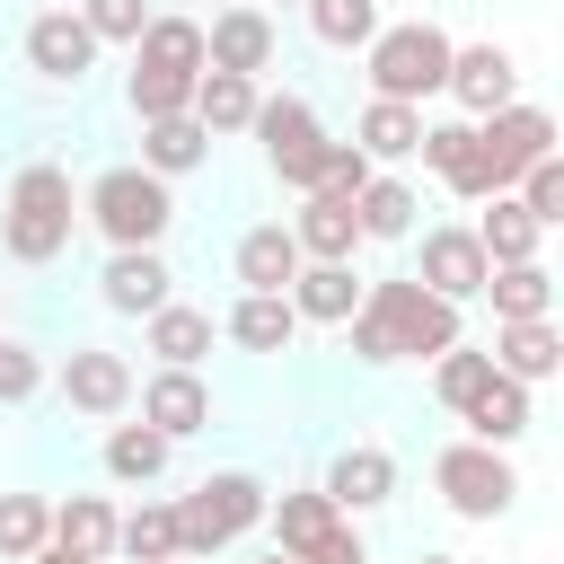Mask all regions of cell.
Wrapping results in <instances>:
<instances>
[{
  "label": "cell",
  "instance_id": "cell-18",
  "mask_svg": "<svg viewBox=\"0 0 564 564\" xmlns=\"http://www.w3.org/2000/svg\"><path fill=\"white\" fill-rule=\"evenodd\" d=\"M335 511H379L388 494H397V458L388 449H370V441H352V449H335L326 458V485H317Z\"/></svg>",
  "mask_w": 564,
  "mask_h": 564
},
{
  "label": "cell",
  "instance_id": "cell-49",
  "mask_svg": "<svg viewBox=\"0 0 564 564\" xmlns=\"http://www.w3.org/2000/svg\"><path fill=\"white\" fill-rule=\"evenodd\" d=\"M256 9H273V0H256Z\"/></svg>",
  "mask_w": 564,
  "mask_h": 564
},
{
  "label": "cell",
  "instance_id": "cell-17",
  "mask_svg": "<svg viewBox=\"0 0 564 564\" xmlns=\"http://www.w3.org/2000/svg\"><path fill=\"white\" fill-rule=\"evenodd\" d=\"M449 97H458L467 123H476V115H494V106L520 97V62H511L502 44H458V53H449Z\"/></svg>",
  "mask_w": 564,
  "mask_h": 564
},
{
  "label": "cell",
  "instance_id": "cell-25",
  "mask_svg": "<svg viewBox=\"0 0 564 564\" xmlns=\"http://www.w3.org/2000/svg\"><path fill=\"white\" fill-rule=\"evenodd\" d=\"M220 326H229V344H247V352H291L300 308H291L282 291H238V308H229Z\"/></svg>",
  "mask_w": 564,
  "mask_h": 564
},
{
  "label": "cell",
  "instance_id": "cell-26",
  "mask_svg": "<svg viewBox=\"0 0 564 564\" xmlns=\"http://www.w3.org/2000/svg\"><path fill=\"white\" fill-rule=\"evenodd\" d=\"M476 300H494V326H511V317H546V308H555V273H546L538 256H529V264H494Z\"/></svg>",
  "mask_w": 564,
  "mask_h": 564
},
{
  "label": "cell",
  "instance_id": "cell-30",
  "mask_svg": "<svg viewBox=\"0 0 564 564\" xmlns=\"http://www.w3.org/2000/svg\"><path fill=\"white\" fill-rule=\"evenodd\" d=\"M53 546H70V555H115V502L106 494H70V502H53Z\"/></svg>",
  "mask_w": 564,
  "mask_h": 564
},
{
  "label": "cell",
  "instance_id": "cell-5",
  "mask_svg": "<svg viewBox=\"0 0 564 564\" xmlns=\"http://www.w3.org/2000/svg\"><path fill=\"white\" fill-rule=\"evenodd\" d=\"M88 220H97L106 247H159V238L176 229V194H167V176H150V167L132 159V167H106V176L88 185Z\"/></svg>",
  "mask_w": 564,
  "mask_h": 564
},
{
  "label": "cell",
  "instance_id": "cell-33",
  "mask_svg": "<svg viewBox=\"0 0 564 564\" xmlns=\"http://www.w3.org/2000/svg\"><path fill=\"white\" fill-rule=\"evenodd\" d=\"M132 62L194 79V70H203V26H194V18H150V26H141V44H132Z\"/></svg>",
  "mask_w": 564,
  "mask_h": 564
},
{
  "label": "cell",
  "instance_id": "cell-43",
  "mask_svg": "<svg viewBox=\"0 0 564 564\" xmlns=\"http://www.w3.org/2000/svg\"><path fill=\"white\" fill-rule=\"evenodd\" d=\"M370 176H379V167H370L352 141H335V150H326V167H317V185H326V194H361Z\"/></svg>",
  "mask_w": 564,
  "mask_h": 564
},
{
  "label": "cell",
  "instance_id": "cell-29",
  "mask_svg": "<svg viewBox=\"0 0 564 564\" xmlns=\"http://www.w3.org/2000/svg\"><path fill=\"white\" fill-rule=\"evenodd\" d=\"M141 326H150V352H159V361H176V370H194V361L212 352V308L167 300V308H150Z\"/></svg>",
  "mask_w": 564,
  "mask_h": 564
},
{
  "label": "cell",
  "instance_id": "cell-4",
  "mask_svg": "<svg viewBox=\"0 0 564 564\" xmlns=\"http://www.w3.org/2000/svg\"><path fill=\"white\" fill-rule=\"evenodd\" d=\"M264 476H247V467H220V476H203L185 502H176V555H220V546H238L256 520H264Z\"/></svg>",
  "mask_w": 564,
  "mask_h": 564
},
{
  "label": "cell",
  "instance_id": "cell-38",
  "mask_svg": "<svg viewBox=\"0 0 564 564\" xmlns=\"http://www.w3.org/2000/svg\"><path fill=\"white\" fill-rule=\"evenodd\" d=\"M194 79H203V70H194ZM194 79H176V70H150V62H132L123 97H132V115L150 123V115H185V106H194Z\"/></svg>",
  "mask_w": 564,
  "mask_h": 564
},
{
  "label": "cell",
  "instance_id": "cell-22",
  "mask_svg": "<svg viewBox=\"0 0 564 564\" xmlns=\"http://www.w3.org/2000/svg\"><path fill=\"white\" fill-rule=\"evenodd\" d=\"M414 141H423V106L370 97V106L352 115V150H361L370 167H388V159H414Z\"/></svg>",
  "mask_w": 564,
  "mask_h": 564
},
{
  "label": "cell",
  "instance_id": "cell-44",
  "mask_svg": "<svg viewBox=\"0 0 564 564\" xmlns=\"http://www.w3.org/2000/svg\"><path fill=\"white\" fill-rule=\"evenodd\" d=\"M300 564H370V555H361V538H352V520H335V529H326V538H317V546H308Z\"/></svg>",
  "mask_w": 564,
  "mask_h": 564
},
{
  "label": "cell",
  "instance_id": "cell-10",
  "mask_svg": "<svg viewBox=\"0 0 564 564\" xmlns=\"http://www.w3.org/2000/svg\"><path fill=\"white\" fill-rule=\"evenodd\" d=\"M485 273H494V264H485L476 229H458V220L423 229V256H414V282H423V291H441V300H458V308H467V300L485 291Z\"/></svg>",
  "mask_w": 564,
  "mask_h": 564
},
{
  "label": "cell",
  "instance_id": "cell-32",
  "mask_svg": "<svg viewBox=\"0 0 564 564\" xmlns=\"http://www.w3.org/2000/svg\"><path fill=\"white\" fill-rule=\"evenodd\" d=\"M264 520H273V546L300 564V555H308V546H317V538H326L344 511H335L326 494H282V502H264Z\"/></svg>",
  "mask_w": 564,
  "mask_h": 564
},
{
  "label": "cell",
  "instance_id": "cell-37",
  "mask_svg": "<svg viewBox=\"0 0 564 564\" xmlns=\"http://www.w3.org/2000/svg\"><path fill=\"white\" fill-rule=\"evenodd\" d=\"M115 555H132V564L176 555V502H141V511H123V520H115Z\"/></svg>",
  "mask_w": 564,
  "mask_h": 564
},
{
  "label": "cell",
  "instance_id": "cell-15",
  "mask_svg": "<svg viewBox=\"0 0 564 564\" xmlns=\"http://www.w3.org/2000/svg\"><path fill=\"white\" fill-rule=\"evenodd\" d=\"M414 159L458 194V203H485L494 194V176H485V150H476V123L467 115H449V123H423V141H414Z\"/></svg>",
  "mask_w": 564,
  "mask_h": 564
},
{
  "label": "cell",
  "instance_id": "cell-27",
  "mask_svg": "<svg viewBox=\"0 0 564 564\" xmlns=\"http://www.w3.org/2000/svg\"><path fill=\"white\" fill-rule=\"evenodd\" d=\"M291 273H300V238L282 220H264V229L238 238V282L247 291H291Z\"/></svg>",
  "mask_w": 564,
  "mask_h": 564
},
{
  "label": "cell",
  "instance_id": "cell-47",
  "mask_svg": "<svg viewBox=\"0 0 564 564\" xmlns=\"http://www.w3.org/2000/svg\"><path fill=\"white\" fill-rule=\"evenodd\" d=\"M414 564H458V555H414Z\"/></svg>",
  "mask_w": 564,
  "mask_h": 564
},
{
  "label": "cell",
  "instance_id": "cell-21",
  "mask_svg": "<svg viewBox=\"0 0 564 564\" xmlns=\"http://www.w3.org/2000/svg\"><path fill=\"white\" fill-rule=\"evenodd\" d=\"M282 300L300 308V326H344V317L361 308V273H352V264H300Z\"/></svg>",
  "mask_w": 564,
  "mask_h": 564
},
{
  "label": "cell",
  "instance_id": "cell-40",
  "mask_svg": "<svg viewBox=\"0 0 564 564\" xmlns=\"http://www.w3.org/2000/svg\"><path fill=\"white\" fill-rule=\"evenodd\" d=\"M520 212H529L538 229H555V220H564V159H555V150H546L538 167H520Z\"/></svg>",
  "mask_w": 564,
  "mask_h": 564
},
{
  "label": "cell",
  "instance_id": "cell-45",
  "mask_svg": "<svg viewBox=\"0 0 564 564\" xmlns=\"http://www.w3.org/2000/svg\"><path fill=\"white\" fill-rule=\"evenodd\" d=\"M26 564H97V555H70V546H53V538H44V546H35Z\"/></svg>",
  "mask_w": 564,
  "mask_h": 564
},
{
  "label": "cell",
  "instance_id": "cell-24",
  "mask_svg": "<svg viewBox=\"0 0 564 564\" xmlns=\"http://www.w3.org/2000/svg\"><path fill=\"white\" fill-rule=\"evenodd\" d=\"M203 159H212V132L194 115H150L141 123V167L150 176H194Z\"/></svg>",
  "mask_w": 564,
  "mask_h": 564
},
{
  "label": "cell",
  "instance_id": "cell-1",
  "mask_svg": "<svg viewBox=\"0 0 564 564\" xmlns=\"http://www.w3.org/2000/svg\"><path fill=\"white\" fill-rule=\"evenodd\" d=\"M344 326H352V352L370 370L379 361H432V352L458 344V300H441L414 273H397V282H361V308Z\"/></svg>",
  "mask_w": 564,
  "mask_h": 564
},
{
  "label": "cell",
  "instance_id": "cell-35",
  "mask_svg": "<svg viewBox=\"0 0 564 564\" xmlns=\"http://www.w3.org/2000/svg\"><path fill=\"white\" fill-rule=\"evenodd\" d=\"M167 432H150V423H115L106 432V476H123V485H150L159 467H167Z\"/></svg>",
  "mask_w": 564,
  "mask_h": 564
},
{
  "label": "cell",
  "instance_id": "cell-34",
  "mask_svg": "<svg viewBox=\"0 0 564 564\" xmlns=\"http://www.w3.org/2000/svg\"><path fill=\"white\" fill-rule=\"evenodd\" d=\"M300 18H308V35L335 44V53H361V44L379 35V0H300Z\"/></svg>",
  "mask_w": 564,
  "mask_h": 564
},
{
  "label": "cell",
  "instance_id": "cell-48",
  "mask_svg": "<svg viewBox=\"0 0 564 564\" xmlns=\"http://www.w3.org/2000/svg\"><path fill=\"white\" fill-rule=\"evenodd\" d=\"M150 564H194V555H150Z\"/></svg>",
  "mask_w": 564,
  "mask_h": 564
},
{
  "label": "cell",
  "instance_id": "cell-46",
  "mask_svg": "<svg viewBox=\"0 0 564 564\" xmlns=\"http://www.w3.org/2000/svg\"><path fill=\"white\" fill-rule=\"evenodd\" d=\"M256 564H291V555H282V546H264V555H256Z\"/></svg>",
  "mask_w": 564,
  "mask_h": 564
},
{
  "label": "cell",
  "instance_id": "cell-23",
  "mask_svg": "<svg viewBox=\"0 0 564 564\" xmlns=\"http://www.w3.org/2000/svg\"><path fill=\"white\" fill-rule=\"evenodd\" d=\"M256 97H264V88H256L247 70H203V79H194V106H185V115H194V123H203V132L220 141V132H247V123H256Z\"/></svg>",
  "mask_w": 564,
  "mask_h": 564
},
{
  "label": "cell",
  "instance_id": "cell-19",
  "mask_svg": "<svg viewBox=\"0 0 564 564\" xmlns=\"http://www.w3.org/2000/svg\"><path fill=\"white\" fill-rule=\"evenodd\" d=\"M494 370H511L520 388L555 379V370H564V335H555V317H511V326H494Z\"/></svg>",
  "mask_w": 564,
  "mask_h": 564
},
{
  "label": "cell",
  "instance_id": "cell-28",
  "mask_svg": "<svg viewBox=\"0 0 564 564\" xmlns=\"http://www.w3.org/2000/svg\"><path fill=\"white\" fill-rule=\"evenodd\" d=\"M485 203H494V212L476 220V247H485V264H529L546 229H538V220L520 212V194H485Z\"/></svg>",
  "mask_w": 564,
  "mask_h": 564
},
{
  "label": "cell",
  "instance_id": "cell-3",
  "mask_svg": "<svg viewBox=\"0 0 564 564\" xmlns=\"http://www.w3.org/2000/svg\"><path fill=\"white\" fill-rule=\"evenodd\" d=\"M449 35L432 26V18H405V26H379L370 44H361V70H370V97H397V106H423V97H441L449 88Z\"/></svg>",
  "mask_w": 564,
  "mask_h": 564
},
{
  "label": "cell",
  "instance_id": "cell-12",
  "mask_svg": "<svg viewBox=\"0 0 564 564\" xmlns=\"http://www.w3.org/2000/svg\"><path fill=\"white\" fill-rule=\"evenodd\" d=\"M97 300H106L115 317H150V308H167V300H176V273H167V256H159V247H115V256H106V273H97Z\"/></svg>",
  "mask_w": 564,
  "mask_h": 564
},
{
  "label": "cell",
  "instance_id": "cell-11",
  "mask_svg": "<svg viewBox=\"0 0 564 564\" xmlns=\"http://www.w3.org/2000/svg\"><path fill=\"white\" fill-rule=\"evenodd\" d=\"M282 229L300 238V264H352V247H361V212H352V194H326V185H308V203H300Z\"/></svg>",
  "mask_w": 564,
  "mask_h": 564
},
{
  "label": "cell",
  "instance_id": "cell-16",
  "mask_svg": "<svg viewBox=\"0 0 564 564\" xmlns=\"http://www.w3.org/2000/svg\"><path fill=\"white\" fill-rule=\"evenodd\" d=\"M132 397H141V423H150V432H167V441H185V432H203V423H212V388H203L194 370H176V361H159Z\"/></svg>",
  "mask_w": 564,
  "mask_h": 564
},
{
  "label": "cell",
  "instance_id": "cell-41",
  "mask_svg": "<svg viewBox=\"0 0 564 564\" xmlns=\"http://www.w3.org/2000/svg\"><path fill=\"white\" fill-rule=\"evenodd\" d=\"M79 18H88L97 44H141V26H150L159 9H150V0H79Z\"/></svg>",
  "mask_w": 564,
  "mask_h": 564
},
{
  "label": "cell",
  "instance_id": "cell-20",
  "mask_svg": "<svg viewBox=\"0 0 564 564\" xmlns=\"http://www.w3.org/2000/svg\"><path fill=\"white\" fill-rule=\"evenodd\" d=\"M458 423H467V441H485V449H511L520 432H529V388L511 379V370H494L467 405H458Z\"/></svg>",
  "mask_w": 564,
  "mask_h": 564
},
{
  "label": "cell",
  "instance_id": "cell-9",
  "mask_svg": "<svg viewBox=\"0 0 564 564\" xmlns=\"http://www.w3.org/2000/svg\"><path fill=\"white\" fill-rule=\"evenodd\" d=\"M26 70H35L44 88H79V79L97 70V35H88V18H79V9H44V18L26 26Z\"/></svg>",
  "mask_w": 564,
  "mask_h": 564
},
{
  "label": "cell",
  "instance_id": "cell-31",
  "mask_svg": "<svg viewBox=\"0 0 564 564\" xmlns=\"http://www.w3.org/2000/svg\"><path fill=\"white\" fill-rule=\"evenodd\" d=\"M352 212H361V238H414V212H423V194H414L405 176H370V185L352 194Z\"/></svg>",
  "mask_w": 564,
  "mask_h": 564
},
{
  "label": "cell",
  "instance_id": "cell-13",
  "mask_svg": "<svg viewBox=\"0 0 564 564\" xmlns=\"http://www.w3.org/2000/svg\"><path fill=\"white\" fill-rule=\"evenodd\" d=\"M62 405H70V414L115 423V414L132 405V361H123V352H106V344H79V352L62 361Z\"/></svg>",
  "mask_w": 564,
  "mask_h": 564
},
{
  "label": "cell",
  "instance_id": "cell-8",
  "mask_svg": "<svg viewBox=\"0 0 564 564\" xmlns=\"http://www.w3.org/2000/svg\"><path fill=\"white\" fill-rule=\"evenodd\" d=\"M476 150H485V176H494V194H511V185H520V167H538V159L555 150V115L511 97V106L476 115Z\"/></svg>",
  "mask_w": 564,
  "mask_h": 564
},
{
  "label": "cell",
  "instance_id": "cell-2",
  "mask_svg": "<svg viewBox=\"0 0 564 564\" xmlns=\"http://www.w3.org/2000/svg\"><path fill=\"white\" fill-rule=\"evenodd\" d=\"M70 229H79L70 176H62L53 159H26V167L9 176V194H0V247H9L18 264H53V256H70Z\"/></svg>",
  "mask_w": 564,
  "mask_h": 564
},
{
  "label": "cell",
  "instance_id": "cell-39",
  "mask_svg": "<svg viewBox=\"0 0 564 564\" xmlns=\"http://www.w3.org/2000/svg\"><path fill=\"white\" fill-rule=\"evenodd\" d=\"M485 379H494V352H467V344H449V352H432V397H441L449 414H458V405H467V397H476Z\"/></svg>",
  "mask_w": 564,
  "mask_h": 564
},
{
  "label": "cell",
  "instance_id": "cell-6",
  "mask_svg": "<svg viewBox=\"0 0 564 564\" xmlns=\"http://www.w3.org/2000/svg\"><path fill=\"white\" fill-rule=\"evenodd\" d=\"M247 132L264 141V167H273L291 194H308V185H317V167H326V150H335L308 97H256V123H247Z\"/></svg>",
  "mask_w": 564,
  "mask_h": 564
},
{
  "label": "cell",
  "instance_id": "cell-14",
  "mask_svg": "<svg viewBox=\"0 0 564 564\" xmlns=\"http://www.w3.org/2000/svg\"><path fill=\"white\" fill-rule=\"evenodd\" d=\"M203 70H273V9H256V0H238V9H220L212 26H203Z\"/></svg>",
  "mask_w": 564,
  "mask_h": 564
},
{
  "label": "cell",
  "instance_id": "cell-36",
  "mask_svg": "<svg viewBox=\"0 0 564 564\" xmlns=\"http://www.w3.org/2000/svg\"><path fill=\"white\" fill-rule=\"evenodd\" d=\"M53 538V502L44 494H0V564H26Z\"/></svg>",
  "mask_w": 564,
  "mask_h": 564
},
{
  "label": "cell",
  "instance_id": "cell-7",
  "mask_svg": "<svg viewBox=\"0 0 564 564\" xmlns=\"http://www.w3.org/2000/svg\"><path fill=\"white\" fill-rule=\"evenodd\" d=\"M432 494H441L458 520H502L511 494H520V476H511L502 449H485V441H449V449L432 458Z\"/></svg>",
  "mask_w": 564,
  "mask_h": 564
},
{
  "label": "cell",
  "instance_id": "cell-42",
  "mask_svg": "<svg viewBox=\"0 0 564 564\" xmlns=\"http://www.w3.org/2000/svg\"><path fill=\"white\" fill-rule=\"evenodd\" d=\"M35 388H44V361H35L26 344H9V335H0V405H26Z\"/></svg>",
  "mask_w": 564,
  "mask_h": 564
}]
</instances>
